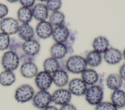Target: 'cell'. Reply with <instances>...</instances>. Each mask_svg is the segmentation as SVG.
<instances>
[{
	"label": "cell",
	"instance_id": "6da1fadb",
	"mask_svg": "<svg viewBox=\"0 0 125 110\" xmlns=\"http://www.w3.org/2000/svg\"><path fill=\"white\" fill-rule=\"evenodd\" d=\"M85 58L80 55L69 57L65 63V68L68 71L73 74H81L87 67Z\"/></svg>",
	"mask_w": 125,
	"mask_h": 110
},
{
	"label": "cell",
	"instance_id": "7a4b0ae2",
	"mask_svg": "<svg viewBox=\"0 0 125 110\" xmlns=\"http://www.w3.org/2000/svg\"><path fill=\"white\" fill-rule=\"evenodd\" d=\"M104 94L103 88L99 85L95 84L87 87L84 95L89 104L96 106L103 101Z\"/></svg>",
	"mask_w": 125,
	"mask_h": 110
},
{
	"label": "cell",
	"instance_id": "3957f363",
	"mask_svg": "<svg viewBox=\"0 0 125 110\" xmlns=\"http://www.w3.org/2000/svg\"><path fill=\"white\" fill-rule=\"evenodd\" d=\"M34 94L33 88L29 84H24L17 88L15 92L14 97L18 102L24 103L32 99Z\"/></svg>",
	"mask_w": 125,
	"mask_h": 110
},
{
	"label": "cell",
	"instance_id": "277c9868",
	"mask_svg": "<svg viewBox=\"0 0 125 110\" xmlns=\"http://www.w3.org/2000/svg\"><path fill=\"white\" fill-rule=\"evenodd\" d=\"M20 63L18 54L12 50L5 52L2 56L1 65L5 70L13 71L17 69Z\"/></svg>",
	"mask_w": 125,
	"mask_h": 110
},
{
	"label": "cell",
	"instance_id": "5b68a950",
	"mask_svg": "<svg viewBox=\"0 0 125 110\" xmlns=\"http://www.w3.org/2000/svg\"><path fill=\"white\" fill-rule=\"evenodd\" d=\"M32 100L35 107L42 110L52 102L51 94L47 91L40 90L34 94Z\"/></svg>",
	"mask_w": 125,
	"mask_h": 110
},
{
	"label": "cell",
	"instance_id": "8992f818",
	"mask_svg": "<svg viewBox=\"0 0 125 110\" xmlns=\"http://www.w3.org/2000/svg\"><path fill=\"white\" fill-rule=\"evenodd\" d=\"M72 94L68 89L60 88L51 94L52 102L56 105L62 106L70 103Z\"/></svg>",
	"mask_w": 125,
	"mask_h": 110
},
{
	"label": "cell",
	"instance_id": "52a82bcc",
	"mask_svg": "<svg viewBox=\"0 0 125 110\" xmlns=\"http://www.w3.org/2000/svg\"><path fill=\"white\" fill-rule=\"evenodd\" d=\"M87 88V86L80 78H74L68 83V90L71 94L77 96L84 95Z\"/></svg>",
	"mask_w": 125,
	"mask_h": 110
},
{
	"label": "cell",
	"instance_id": "ba28073f",
	"mask_svg": "<svg viewBox=\"0 0 125 110\" xmlns=\"http://www.w3.org/2000/svg\"><path fill=\"white\" fill-rule=\"evenodd\" d=\"M35 82L40 90L47 91L53 83L52 75L44 71H40L35 76Z\"/></svg>",
	"mask_w": 125,
	"mask_h": 110
},
{
	"label": "cell",
	"instance_id": "9c48e42d",
	"mask_svg": "<svg viewBox=\"0 0 125 110\" xmlns=\"http://www.w3.org/2000/svg\"><path fill=\"white\" fill-rule=\"evenodd\" d=\"M19 27L17 20L11 17L3 18L0 22V30L2 32L8 35L14 34L18 32Z\"/></svg>",
	"mask_w": 125,
	"mask_h": 110
},
{
	"label": "cell",
	"instance_id": "30bf717a",
	"mask_svg": "<svg viewBox=\"0 0 125 110\" xmlns=\"http://www.w3.org/2000/svg\"><path fill=\"white\" fill-rule=\"evenodd\" d=\"M123 58L122 52L118 49L111 47L104 53V59L109 64L114 65L119 63Z\"/></svg>",
	"mask_w": 125,
	"mask_h": 110
},
{
	"label": "cell",
	"instance_id": "8fae6325",
	"mask_svg": "<svg viewBox=\"0 0 125 110\" xmlns=\"http://www.w3.org/2000/svg\"><path fill=\"white\" fill-rule=\"evenodd\" d=\"M69 33L68 28L62 24L53 29L52 36L56 43L64 44L67 40Z\"/></svg>",
	"mask_w": 125,
	"mask_h": 110
},
{
	"label": "cell",
	"instance_id": "7c38bea8",
	"mask_svg": "<svg viewBox=\"0 0 125 110\" xmlns=\"http://www.w3.org/2000/svg\"><path fill=\"white\" fill-rule=\"evenodd\" d=\"M36 33L38 36L42 39L50 37L53 32V26L49 21H43L39 22L36 27Z\"/></svg>",
	"mask_w": 125,
	"mask_h": 110
},
{
	"label": "cell",
	"instance_id": "4fadbf2b",
	"mask_svg": "<svg viewBox=\"0 0 125 110\" xmlns=\"http://www.w3.org/2000/svg\"><path fill=\"white\" fill-rule=\"evenodd\" d=\"M53 83L58 87L62 88L68 84L69 76L66 71L60 69L52 74Z\"/></svg>",
	"mask_w": 125,
	"mask_h": 110
},
{
	"label": "cell",
	"instance_id": "5bb4252c",
	"mask_svg": "<svg viewBox=\"0 0 125 110\" xmlns=\"http://www.w3.org/2000/svg\"><path fill=\"white\" fill-rule=\"evenodd\" d=\"M40 43L33 39L24 41L22 45V49L24 53L31 57L37 54L40 50Z\"/></svg>",
	"mask_w": 125,
	"mask_h": 110
},
{
	"label": "cell",
	"instance_id": "9a60e30c",
	"mask_svg": "<svg viewBox=\"0 0 125 110\" xmlns=\"http://www.w3.org/2000/svg\"><path fill=\"white\" fill-rule=\"evenodd\" d=\"M31 10L33 17L40 22L45 21L48 17V10L44 4L37 3L34 6Z\"/></svg>",
	"mask_w": 125,
	"mask_h": 110
},
{
	"label": "cell",
	"instance_id": "2e32d148",
	"mask_svg": "<svg viewBox=\"0 0 125 110\" xmlns=\"http://www.w3.org/2000/svg\"><path fill=\"white\" fill-rule=\"evenodd\" d=\"M123 84V80L118 74L112 73L108 75L105 79V84L107 88L112 91L120 89Z\"/></svg>",
	"mask_w": 125,
	"mask_h": 110
},
{
	"label": "cell",
	"instance_id": "e0dca14e",
	"mask_svg": "<svg viewBox=\"0 0 125 110\" xmlns=\"http://www.w3.org/2000/svg\"><path fill=\"white\" fill-rule=\"evenodd\" d=\"M81 79L87 86H90L96 84L99 80V77L95 70L86 68L81 73Z\"/></svg>",
	"mask_w": 125,
	"mask_h": 110
},
{
	"label": "cell",
	"instance_id": "ac0fdd59",
	"mask_svg": "<svg viewBox=\"0 0 125 110\" xmlns=\"http://www.w3.org/2000/svg\"><path fill=\"white\" fill-rule=\"evenodd\" d=\"M68 51L67 46L63 43H56L50 48V52L51 57L57 60L63 58Z\"/></svg>",
	"mask_w": 125,
	"mask_h": 110
},
{
	"label": "cell",
	"instance_id": "d6986e66",
	"mask_svg": "<svg viewBox=\"0 0 125 110\" xmlns=\"http://www.w3.org/2000/svg\"><path fill=\"white\" fill-rule=\"evenodd\" d=\"M19 37L24 41L33 39L34 30L29 23H22L19 26L18 31Z\"/></svg>",
	"mask_w": 125,
	"mask_h": 110
},
{
	"label": "cell",
	"instance_id": "ffe728a7",
	"mask_svg": "<svg viewBox=\"0 0 125 110\" xmlns=\"http://www.w3.org/2000/svg\"><path fill=\"white\" fill-rule=\"evenodd\" d=\"M20 72L22 77L27 79L32 78L38 73V67L33 62L22 63L20 68Z\"/></svg>",
	"mask_w": 125,
	"mask_h": 110
},
{
	"label": "cell",
	"instance_id": "44dd1931",
	"mask_svg": "<svg viewBox=\"0 0 125 110\" xmlns=\"http://www.w3.org/2000/svg\"><path fill=\"white\" fill-rule=\"evenodd\" d=\"M110 100L118 109L125 107V92L121 89L113 91L111 94Z\"/></svg>",
	"mask_w": 125,
	"mask_h": 110
},
{
	"label": "cell",
	"instance_id": "7402d4cb",
	"mask_svg": "<svg viewBox=\"0 0 125 110\" xmlns=\"http://www.w3.org/2000/svg\"><path fill=\"white\" fill-rule=\"evenodd\" d=\"M109 44L108 40L104 36H98L94 39L92 43L94 50L100 54L104 53L108 48Z\"/></svg>",
	"mask_w": 125,
	"mask_h": 110
},
{
	"label": "cell",
	"instance_id": "603a6c76",
	"mask_svg": "<svg viewBox=\"0 0 125 110\" xmlns=\"http://www.w3.org/2000/svg\"><path fill=\"white\" fill-rule=\"evenodd\" d=\"M85 59L87 65L91 67H96L101 64L102 58L101 54L93 50L87 53Z\"/></svg>",
	"mask_w": 125,
	"mask_h": 110
},
{
	"label": "cell",
	"instance_id": "cb8c5ba5",
	"mask_svg": "<svg viewBox=\"0 0 125 110\" xmlns=\"http://www.w3.org/2000/svg\"><path fill=\"white\" fill-rule=\"evenodd\" d=\"M43 67L44 71L53 74L60 69V63L57 59L53 57H49L44 61Z\"/></svg>",
	"mask_w": 125,
	"mask_h": 110
},
{
	"label": "cell",
	"instance_id": "d4e9b609",
	"mask_svg": "<svg viewBox=\"0 0 125 110\" xmlns=\"http://www.w3.org/2000/svg\"><path fill=\"white\" fill-rule=\"evenodd\" d=\"M16 79V76L13 71L4 70L0 73V84L3 86L12 85Z\"/></svg>",
	"mask_w": 125,
	"mask_h": 110
},
{
	"label": "cell",
	"instance_id": "484cf974",
	"mask_svg": "<svg viewBox=\"0 0 125 110\" xmlns=\"http://www.w3.org/2000/svg\"><path fill=\"white\" fill-rule=\"evenodd\" d=\"M17 17L19 21L22 23H28L33 17L32 10L27 7H21L18 11Z\"/></svg>",
	"mask_w": 125,
	"mask_h": 110
},
{
	"label": "cell",
	"instance_id": "4316f807",
	"mask_svg": "<svg viewBox=\"0 0 125 110\" xmlns=\"http://www.w3.org/2000/svg\"><path fill=\"white\" fill-rule=\"evenodd\" d=\"M65 16L63 13L57 11L53 12L49 16V23L53 26H58L62 25L64 21Z\"/></svg>",
	"mask_w": 125,
	"mask_h": 110
},
{
	"label": "cell",
	"instance_id": "83f0119b",
	"mask_svg": "<svg viewBox=\"0 0 125 110\" xmlns=\"http://www.w3.org/2000/svg\"><path fill=\"white\" fill-rule=\"evenodd\" d=\"M46 6L48 11L53 12L58 11L62 6V1L60 0H49L46 1Z\"/></svg>",
	"mask_w": 125,
	"mask_h": 110
},
{
	"label": "cell",
	"instance_id": "f1b7e54d",
	"mask_svg": "<svg viewBox=\"0 0 125 110\" xmlns=\"http://www.w3.org/2000/svg\"><path fill=\"white\" fill-rule=\"evenodd\" d=\"M10 44L9 35L3 32L0 33V50L8 48Z\"/></svg>",
	"mask_w": 125,
	"mask_h": 110
},
{
	"label": "cell",
	"instance_id": "f546056e",
	"mask_svg": "<svg viewBox=\"0 0 125 110\" xmlns=\"http://www.w3.org/2000/svg\"><path fill=\"white\" fill-rule=\"evenodd\" d=\"M95 110H118V109L111 102L102 101L95 106Z\"/></svg>",
	"mask_w": 125,
	"mask_h": 110
},
{
	"label": "cell",
	"instance_id": "4dcf8cb0",
	"mask_svg": "<svg viewBox=\"0 0 125 110\" xmlns=\"http://www.w3.org/2000/svg\"><path fill=\"white\" fill-rule=\"evenodd\" d=\"M8 13V8L4 4L0 3V19H3Z\"/></svg>",
	"mask_w": 125,
	"mask_h": 110
},
{
	"label": "cell",
	"instance_id": "1f68e13d",
	"mask_svg": "<svg viewBox=\"0 0 125 110\" xmlns=\"http://www.w3.org/2000/svg\"><path fill=\"white\" fill-rule=\"evenodd\" d=\"M19 1L22 7L29 8L32 7L35 3V0H21Z\"/></svg>",
	"mask_w": 125,
	"mask_h": 110
},
{
	"label": "cell",
	"instance_id": "d6a6232c",
	"mask_svg": "<svg viewBox=\"0 0 125 110\" xmlns=\"http://www.w3.org/2000/svg\"><path fill=\"white\" fill-rule=\"evenodd\" d=\"M59 110H77V109L75 105L69 103L61 106Z\"/></svg>",
	"mask_w": 125,
	"mask_h": 110
},
{
	"label": "cell",
	"instance_id": "836d02e7",
	"mask_svg": "<svg viewBox=\"0 0 125 110\" xmlns=\"http://www.w3.org/2000/svg\"><path fill=\"white\" fill-rule=\"evenodd\" d=\"M119 75L123 81H125V63L121 66L119 71Z\"/></svg>",
	"mask_w": 125,
	"mask_h": 110
},
{
	"label": "cell",
	"instance_id": "e575fe53",
	"mask_svg": "<svg viewBox=\"0 0 125 110\" xmlns=\"http://www.w3.org/2000/svg\"><path fill=\"white\" fill-rule=\"evenodd\" d=\"M42 110H59V109L55 106L52 105H49Z\"/></svg>",
	"mask_w": 125,
	"mask_h": 110
},
{
	"label": "cell",
	"instance_id": "d590c367",
	"mask_svg": "<svg viewBox=\"0 0 125 110\" xmlns=\"http://www.w3.org/2000/svg\"><path fill=\"white\" fill-rule=\"evenodd\" d=\"M122 54H123V57L124 59L125 60V48L124 49V51H123V52Z\"/></svg>",
	"mask_w": 125,
	"mask_h": 110
},
{
	"label": "cell",
	"instance_id": "8d00e7d4",
	"mask_svg": "<svg viewBox=\"0 0 125 110\" xmlns=\"http://www.w3.org/2000/svg\"><path fill=\"white\" fill-rule=\"evenodd\" d=\"M8 2H9L10 3H15L18 1V0H7Z\"/></svg>",
	"mask_w": 125,
	"mask_h": 110
}]
</instances>
